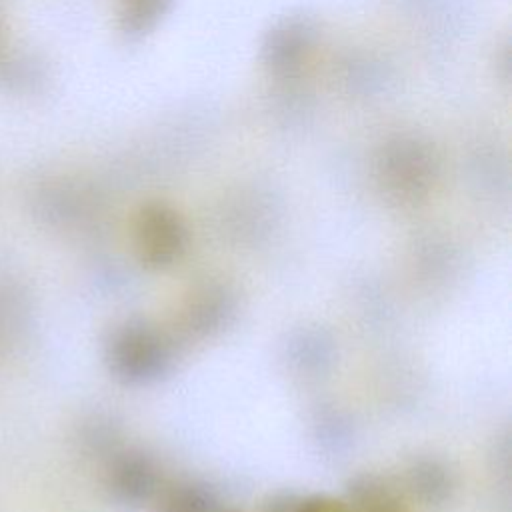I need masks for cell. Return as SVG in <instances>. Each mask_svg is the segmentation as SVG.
Masks as SVG:
<instances>
[{"instance_id": "cell-1", "label": "cell", "mask_w": 512, "mask_h": 512, "mask_svg": "<svg viewBox=\"0 0 512 512\" xmlns=\"http://www.w3.org/2000/svg\"><path fill=\"white\" fill-rule=\"evenodd\" d=\"M440 152L418 130L388 134L374 156V174L380 190L396 204L412 206L428 198L440 178Z\"/></svg>"}, {"instance_id": "cell-2", "label": "cell", "mask_w": 512, "mask_h": 512, "mask_svg": "<svg viewBox=\"0 0 512 512\" xmlns=\"http://www.w3.org/2000/svg\"><path fill=\"white\" fill-rule=\"evenodd\" d=\"M174 346L166 332L148 320H126L106 342L110 374L128 386H146L168 374Z\"/></svg>"}, {"instance_id": "cell-3", "label": "cell", "mask_w": 512, "mask_h": 512, "mask_svg": "<svg viewBox=\"0 0 512 512\" xmlns=\"http://www.w3.org/2000/svg\"><path fill=\"white\" fill-rule=\"evenodd\" d=\"M322 42L320 20L306 10L278 16L264 30L258 58L274 80H294L312 62Z\"/></svg>"}, {"instance_id": "cell-4", "label": "cell", "mask_w": 512, "mask_h": 512, "mask_svg": "<svg viewBox=\"0 0 512 512\" xmlns=\"http://www.w3.org/2000/svg\"><path fill=\"white\" fill-rule=\"evenodd\" d=\"M132 246L138 262L150 270L176 264L188 246L184 216L166 200H146L132 218Z\"/></svg>"}, {"instance_id": "cell-5", "label": "cell", "mask_w": 512, "mask_h": 512, "mask_svg": "<svg viewBox=\"0 0 512 512\" xmlns=\"http://www.w3.org/2000/svg\"><path fill=\"white\" fill-rule=\"evenodd\" d=\"M106 484L110 494L126 506H142L156 498L162 482L156 462L140 452H120L108 468Z\"/></svg>"}, {"instance_id": "cell-6", "label": "cell", "mask_w": 512, "mask_h": 512, "mask_svg": "<svg viewBox=\"0 0 512 512\" xmlns=\"http://www.w3.org/2000/svg\"><path fill=\"white\" fill-rule=\"evenodd\" d=\"M234 310L232 294L222 286H204L194 292L182 308V326L192 336H206L220 330Z\"/></svg>"}, {"instance_id": "cell-7", "label": "cell", "mask_w": 512, "mask_h": 512, "mask_svg": "<svg viewBox=\"0 0 512 512\" xmlns=\"http://www.w3.org/2000/svg\"><path fill=\"white\" fill-rule=\"evenodd\" d=\"M352 512H412L400 488L376 474H360L348 484Z\"/></svg>"}, {"instance_id": "cell-8", "label": "cell", "mask_w": 512, "mask_h": 512, "mask_svg": "<svg viewBox=\"0 0 512 512\" xmlns=\"http://www.w3.org/2000/svg\"><path fill=\"white\" fill-rule=\"evenodd\" d=\"M176 0H118L116 28L120 36L138 42L150 36L170 14Z\"/></svg>"}, {"instance_id": "cell-9", "label": "cell", "mask_w": 512, "mask_h": 512, "mask_svg": "<svg viewBox=\"0 0 512 512\" xmlns=\"http://www.w3.org/2000/svg\"><path fill=\"white\" fill-rule=\"evenodd\" d=\"M404 484L416 500L424 502L426 506H438L450 498L454 478L442 462L422 458L408 466L404 474Z\"/></svg>"}, {"instance_id": "cell-10", "label": "cell", "mask_w": 512, "mask_h": 512, "mask_svg": "<svg viewBox=\"0 0 512 512\" xmlns=\"http://www.w3.org/2000/svg\"><path fill=\"white\" fill-rule=\"evenodd\" d=\"M156 512H216L218 500L214 490L198 480H178L160 486L156 494Z\"/></svg>"}, {"instance_id": "cell-11", "label": "cell", "mask_w": 512, "mask_h": 512, "mask_svg": "<svg viewBox=\"0 0 512 512\" xmlns=\"http://www.w3.org/2000/svg\"><path fill=\"white\" fill-rule=\"evenodd\" d=\"M294 512H352V508L346 500L328 494H312L298 498Z\"/></svg>"}, {"instance_id": "cell-12", "label": "cell", "mask_w": 512, "mask_h": 512, "mask_svg": "<svg viewBox=\"0 0 512 512\" xmlns=\"http://www.w3.org/2000/svg\"><path fill=\"white\" fill-rule=\"evenodd\" d=\"M298 498H300V496H296V494H292V492H278V494H272V496H268V498L262 502L260 512H294Z\"/></svg>"}, {"instance_id": "cell-13", "label": "cell", "mask_w": 512, "mask_h": 512, "mask_svg": "<svg viewBox=\"0 0 512 512\" xmlns=\"http://www.w3.org/2000/svg\"><path fill=\"white\" fill-rule=\"evenodd\" d=\"M4 48H6V26H4V20L0 16V58L4 56Z\"/></svg>"}, {"instance_id": "cell-14", "label": "cell", "mask_w": 512, "mask_h": 512, "mask_svg": "<svg viewBox=\"0 0 512 512\" xmlns=\"http://www.w3.org/2000/svg\"><path fill=\"white\" fill-rule=\"evenodd\" d=\"M216 512H240V510H234V508H218Z\"/></svg>"}]
</instances>
